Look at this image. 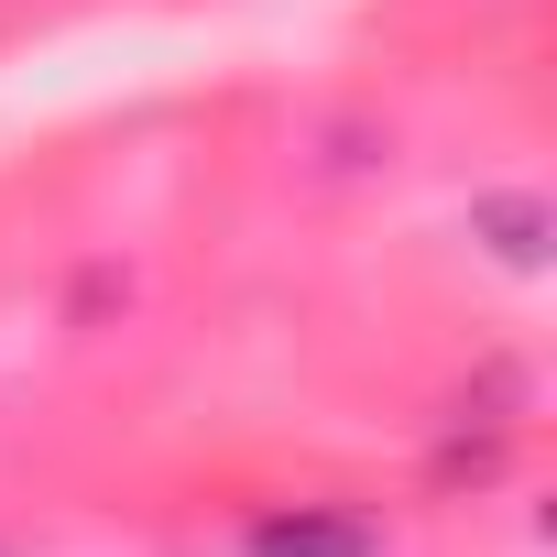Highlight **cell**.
I'll return each mask as SVG.
<instances>
[{
	"mask_svg": "<svg viewBox=\"0 0 557 557\" xmlns=\"http://www.w3.org/2000/svg\"><path fill=\"white\" fill-rule=\"evenodd\" d=\"M470 230H481L513 273H535V262H546V208H535V197H481V208H470Z\"/></svg>",
	"mask_w": 557,
	"mask_h": 557,
	"instance_id": "2",
	"label": "cell"
},
{
	"mask_svg": "<svg viewBox=\"0 0 557 557\" xmlns=\"http://www.w3.org/2000/svg\"><path fill=\"white\" fill-rule=\"evenodd\" d=\"M240 557H383L372 546V524H350V513H262L251 535H240Z\"/></svg>",
	"mask_w": 557,
	"mask_h": 557,
	"instance_id": "1",
	"label": "cell"
}]
</instances>
